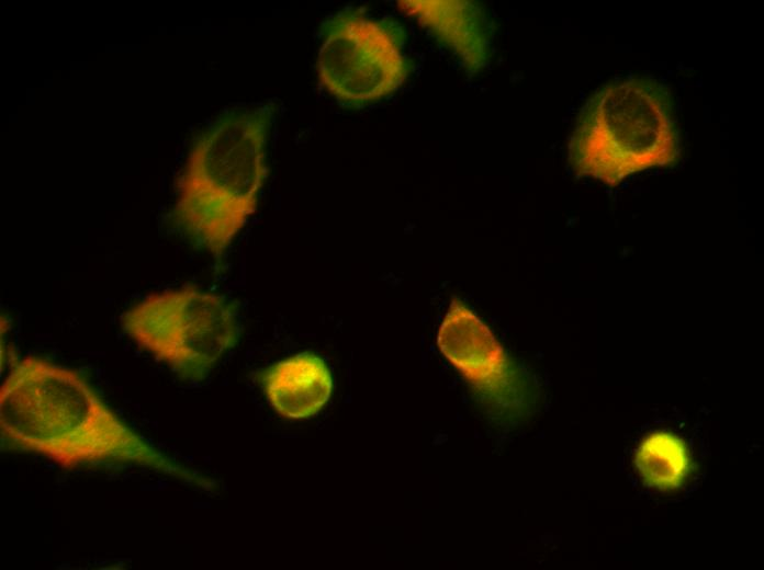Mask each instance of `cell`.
I'll return each instance as SVG.
<instances>
[{"label":"cell","instance_id":"6da1fadb","mask_svg":"<svg viewBox=\"0 0 764 570\" xmlns=\"http://www.w3.org/2000/svg\"><path fill=\"white\" fill-rule=\"evenodd\" d=\"M1 445L64 468H141L203 490L216 483L150 444L74 369L29 355L0 390Z\"/></svg>","mask_w":764,"mask_h":570},{"label":"cell","instance_id":"7a4b0ae2","mask_svg":"<svg viewBox=\"0 0 764 570\" xmlns=\"http://www.w3.org/2000/svg\"><path fill=\"white\" fill-rule=\"evenodd\" d=\"M274 112L270 104L227 112L192 141L171 219L193 246L215 259L256 212Z\"/></svg>","mask_w":764,"mask_h":570},{"label":"cell","instance_id":"3957f363","mask_svg":"<svg viewBox=\"0 0 764 570\" xmlns=\"http://www.w3.org/2000/svg\"><path fill=\"white\" fill-rule=\"evenodd\" d=\"M679 140L671 98L649 78L619 79L583 105L569 142V160L583 176L615 186L677 162Z\"/></svg>","mask_w":764,"mask_h":570},{"label":"cell","instance_id":"277c9868","mask_svg":"<svg viewBox=\"0 0 764 570\" xmlns=\"http://www.w3.org/2000/svg\"><path fill=\"white\" fill-rule=\"evenodd\" d=\"M121 326L141 349L190 380L203 379L239 338L233 305L195 286L143 297L123 312Z\"/></svg>","mask_w":764,"mask_h":570},{"label":"cell","instance_id":"5b68a950","mask_svg":"<svg viewBox=\"0 0 764 570\" xmlns=\"http://www.w3.org/2000/svg\"><path fill=\"white\" fill-rule=\"evenodd\" d=\"M411 71L405 35L394 21L348 9L322 25L318 79L340 104L375 103L397 91Z\"/></svg>","mask_w":764,"mask_h":570},{"label":"cell","instance_id":"8992f818","mask_svg":"<svg viewBox=\"0 0 764 570\" xmlns=\"http://www.w3.org/2000/svg\"><path fill=\"white\" fill-rule=\"evenodd\" d=\"M437 343L443 356L484 398L502 404L524 397V380L492 331L454 299L439 327Z\"/></svg>","mask_w":764,"mask_h":570},{"label":"cell","instance_id":"52a82bcc","mask_svg":"<svg viewBox=\"0 0 764 570\" xmlns=\"http://www.w3.org/2000/svg\"><path fill=\"white\" fill-rule=\"evenodd\" d=\"M698 443L681 425L645 429L629 449V469L637 487L650 495L685 493L698 478Z\"/></svg>","mask_w":764,"mask_h":570},{"label":"cell","instance_id":"ba28073f","mask_svg":"<svg viewBox=\"0 0 764 570\" xmlns=\"http://www.w3.org/2000/svg\"><path fill=\"white\" fill-rule=\"evenodd\" d=\"M400 9L428 31L470 72L483 69L491 55L483 10L469 1H400Z\"/></svg>","mask_w":764,"mask_h":570},{"label":"cell","instance_id":"9c48e42d","mask_svg":"<svg viewBox=\"0 0 764 570\" xmlns=\"http://www.w3.org/2000/svg\"><path fill=\"white\" fill-rule=\"evenodd\" d=\"M262 385L268 402L279 414L304 419L317 413L329 400L333 378L322 358L301 353L271 366Z\"/></svg>","mask_w":764,"mask_h":570}]
</instances>
